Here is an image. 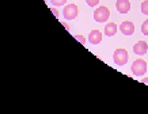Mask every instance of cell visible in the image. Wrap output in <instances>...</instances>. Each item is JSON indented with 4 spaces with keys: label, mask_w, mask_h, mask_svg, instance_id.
Here are the masks:
<instances>
[{
    "label": "cell",
    "mask_w": 148,
    "mask_h": 114,
    "mask_svg": "<svg viewBox=\"0 0 148 114\" xmlns=\"http://www.w3.org/2000/svg\"><path fill=\"white\" fill-rule=\"evenodd\" d=\"M113 60L117 65H125L129 60V55L125 49L122 48H118V49L114 50V55H113Z\"/></svg>",
    "instance_id": "1"
},
{
    "label": "cell",
    "mask_w": 148,
    "mask_h": 114,
    "mask_svg": "<svg viewBox=\"0 0 148 114\" xmlns=\"http://www.w3.org/2000/svg\"><path fill=\"white\" fill-rule=\"evenodd\" d=\"M110 16V10L108 7H105V5H101L98 8L94 11V19L97 22L102 23V22H106Z\"/></svg>",
    "instance_id": "2"
},
{
    "label": "cell",
    "mask_w": 148,
    "mask_h": 114,
    "mask_svg": "<svg viewBox=\"0 0 148 114\" xmlns=\"http://www.w3.org/2000/svg\"><path fill=\"white\" fill-rule=\"evenodd\" d=\"M132 72L135 76H143L144 73L147 72V63L143 59H137L132 64Z\"/></svg>",
    "instance_id": "3"
},
{
    "label": "cell",
    "mask_w": 148,
    "mask_h": 114,
    "mask_svg": "<svg viewBox=\"0 0 148 114\" xmlns=\"http://www.w3.org/2000/svg\"><path fill=\"white\" fill-rule=\"evenodd\" d=\"M63 15H64V18L68 19V20L75 19L77 15H79V8H77V5L76 4H72V3L67 4L65 7H64Z\"/></svg>",
    "instance_id": "4"
},
{
    "label": "cell",
    "mask_w": 148,
    "mask_h": 114,
    "mask_svg": "<svg viewBox=\"0 0 148 114\" xmlns=\"http://www.w3.org/2000/svg\"><path fill=\"white\" fill-rule=\"evenodd\" d=\"M120 30L124 35H132L135 33V25L130 22V20H124L120 26Z\"/></svg>",
    "instance_id": "5"
},
{
    "label": "cell",
    "mask_w": 148,
    "mask_h": 114,
    "mask_svg": "<svg viewBox=\"0 0 148 114\" xmlns=\"http://www.w3.org/2000/svg\"><path fill=\"white\" fill-rule=\"evenodd\" d=\"M133 52H135L137 56H144L148 52V44L145 41L136 42L135 46H133Z\"/></svg>",
    "instance_id": "6"
},
{
    "label": "cell",
    "mask_w": 148,
    "mask_h": 114,
    "mask_svg": "<svg viewBox=\"0 0 148 114\" xmlns=\"http://www.w3.org/2000/svg\"><path fill=\"white\" fill-rule=\"evenodd\" d=\"M116 7L120 14H128L130 10V3L129 0H117Z\"/></svg>",
    "instance_id": "7"
},
{
    "label": "cell",
    "mask_w": 148,
    "mask_h": 114,
    "mask_svg": "<svg viewBox=\"0 0 148 114\" xmlns=\"http://www.w3.org/2000/svg\"><path fill=\"white\" fill-rule=\"evenodd\" d=\"M88 41L92 45H98L99 42L102 41V33L99 30H91L90 34H88Z\"/></svg>",
    "instance_id": "8"
},
{
    "label": "cell",
    "mask_w": 148,
    "mask_h": 114,
    "mask_svg": "<svg viewBox=\"0 0 148 114\" xmlns=\"http://www.w3.org/2000/svg\"><path fill=\"white\" fill-rule=\"evenodd\" d=\"M117 33V25L114 22H109L106 26H105V34L108 37H113L116 35Z\"/></svg>",
    "instance_id": "9"
},
{
    "label": "cell",
    "mask_w": 148,
    "mask_h": 114,
    "mask_svg": "<svg viewBox=\"0 0 148 114\" xmlns=\"http://www.w3.org/2000/svg\"><path fill=\"white\" fill-rule=\"evenodd\" d=\"M141 12L144 15H148V0H144L141 3Z\"/></svg>",
    "instance_id": "10"
},
{
    "label": "cell",
    "mask_w": 148,
    "mask_h": 114,
    "mask_svg": "<svg viewBox=\"0 0 148 114\" xmlns=\"http://www.w3.org/2000/svg\"><path fill=\"white\" fill-rule=\"evenodd\" d=\"M141 31H143L144 35H148V19H145L141 25Z\"/></svg>",
    "instance_id": "11"
},
{
    "label": "cell",
    "mask_w": 148,
    "mask_h": 114,
    "mask_svg": "<svg viewBox=\"0 0 148 114\" xmlns=\"http://www.w3.org/2000/svg\"><path fill=\"white\" fill-rule=\"evenodd\" d=\"M50 3L56 7H60V5L63 4H67V0H50Z\"/></svg>",
    "instance_id": "12"
},
{
    "label": "cell",
    "mask_w": 148,
    "mask_h": 114,
    "mask_svg": "<svg viewBox=\"0 0 148 114\" xmlns=\"http://www.w3.org/2000/svg\"><path fill=\"white\" fill-rule=\"evenodd\" d=\"M86 3L90 7H95L97 4H99V0H86Z\"/></svg>",
    "instance_id": "13"
},
{
    "label": "cell",
    "mask_w": 148,
    "mask_h": 114,
    "mask_svg": "<svg viewBox=\"0 0 148 114\" xmlns=\"http://www.w3.org/2000/svg\"><path fill=\"white\" fill-rule=\"evenodd\" d=\"M75 38H76L77 41L80 42V44H83V45H84L86 44V38L83 35H80V34H77V35H75Z\"/></svg>",
    "instance_id": "14"
},
{
    "label": "cell",
    "mask_w": 148,
    "mask_h": 114,
    "mask_svg": "<svg viewBox=\"0 0 148 114\" xmlns=\"http://www.w3.org/2000/svg\"><path fill=\"white\" fill-rule=\"evenodd\" d=\"M50 11H52V12L54 14V16H57V18H58V15H60V12H58V10L56 8V7H52V8H50Z\"/></svg>",
    "instance_id": "15"
},
{
    "label": "cell",
    "mask_w": 148,
    "mask_h": 114,
    "mask_svg": "<svg viewBox=\"0 0 148 114\" xmlns=\"http://www.w3.org/2000/svg\"><path fill=\"white\" fill-rule=\"evenodd\" d=\"M141 83H144V84H148V78H143V79H141Z\"/></svg>",
    "instance_id": "16"
}]
</instances>
